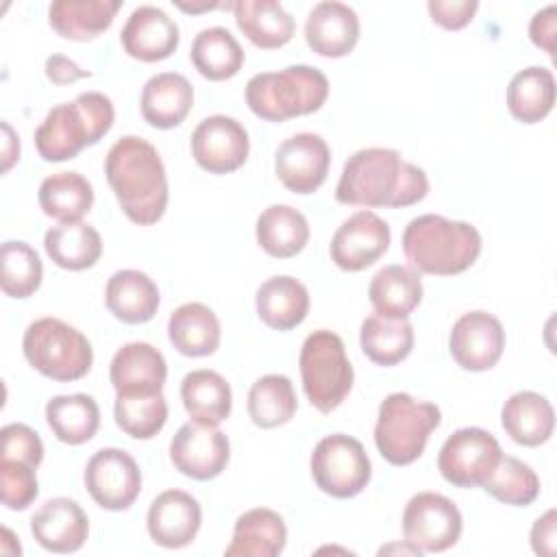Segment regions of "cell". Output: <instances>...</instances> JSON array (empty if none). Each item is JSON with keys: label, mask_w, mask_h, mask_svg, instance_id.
Returning a JSON list of instances; mask_svg holds the SVG:
<instances>
[{"label": "cell", "mask_w": 557, "mask_h": 557, "mask_svg": "<svg viewBox=\"0 0 557 557\" xmlns=\"http://www.w3.org/2000/svg\"><path fill=\"white\" fill-rule=\"evenodd\" d=\"M113 416L117 426L126 435L135 440H150L165 426L168 400L163 392L117 394L113 405Z\"/></svg>", "instance_id": "60d3db41"}, {"label": "cell", "mask_w": 557, "mask_h": 557, "mask_svg": "<svg viewBox=\"0 0 557 557\" xmlns=\"http://www.w3.org/2000/svg\"><path fill=\"white\" fill-rule=\"evenodd\" d=\"M248 131L228 115H209L191 133V154L209 174L239 170L248 159Z\"/></svg>", "instance_id": "9a60e30c"}, {"label": "cell", "mask_w": 557, "mask_h": 557, "mask_svg": "<svg viewBox=\"0 0 557 557\" xmlns=\"http://www.w3.org/2000/svg\"><path fill=\"white\" fill-rule=\"evenodd\" d=\"M257 244L276 259L298 255L309 242L307 218L289 205H270L261 211L255 226Z\"/></svg>", "instance_id": "d6a6232c"}, {"label": "cell", "mask_w": 557, "mask_h": 557, "mask_svg": "<svg viewBox=\"0 0 557 557\" xmlns=\"http://www.w3.org/2000/svg\"><path fill=\"white\" fill-rule=\"evenodd\" d=\"M429 15L435 24L446 30H459L474 17L479 2L476 0H429Z\"/></svg>", "instance_id": "bcb514c9"}, {"label": "cell", "mask_w": 557, "mask_h": 557, "mask_svg": "<svg viewBox=\"0 0 557 557\" xmlns=\"http://www.w3.org/2000/svg\"><path fill=\"white\" fill-rule=\"evenodd\" d=\"M189 59L205 78L226 81L242 70L246 57L228 28L209 26L194 37Z\"/></svg>", "instance_id": "74e56055"}, {"label": "cell", "mask_w": 557, "mask_h": 557, "mask_svg": "<svg viewBox=\"0 0 557 557\" xmlns=\"http://www.w3.org/2000/svg\"><path fill=\"white\" fill-rule=\"evenodd\" d=\"M115 109L109 96L83 91L46 113L35 131V148L44 161L74 159L85 146L98 144L111 131Z\"/></svg>", "instance_id": "277c9868"}, {"label": "cell", "mask_w": 557, "mask_h": 557, "mask_svg": "<svg viewBox=\"0 0 557 557\" xmlns=\"http://www.w3.org/2000/svg\"><path fill=\"white\" fill-rule=\"evenodd\" d=\"M202 524L200 503L183 490L161 492L148 507L146 527L154 544L163 548H183L191 544Z\"/></svg>", "instance_id": "ac0fdd59"}, {"label": "cell", "mask_w": 557, "mask_h": 557, "mask_svg": "<svg viewBox=\"0 0 557 557\" xmlns=\"http://www.w3.org/2000/svg\"><path fill=\"white\" fill-rule=\"evenodd\" d=\"M505 433L520 446H540L550 440L555 429V411L546 396L537 392L511 394L500 411Z\"/></svg>", "instance_id": "4316f807"}, {"label": "cell", "mask_w": 557, "mask_h": 557, "mask_svg": "<svg viewBox=\"0 0 557 557\" xmlns=\"http://www.w3.org/2000/svg\"><path fill=\"white\" fill-rule=\"evenodd\" d=\"M557 516L555 509H548L542 518H537L531 527V546L533 553L550 557L555 553V540H557Z\"/></svg>", "instance_id": "c3c4849f"}, {"label": "cell", "mask_w": 557, "mask_h": 557, "mask_svg": "<svg viewBox=\"0 0 557 557\" xmlns=\"http://www.w3.org/2000/svg\"><path fill=\"white\" fill-rule=\"evenodd\" d=\"M228 437L211 424L187 422L170 442V461L181 474L196 481L220 476L228 463Z\"/></svg>", "instance_id": "5bb4252c"}, {"label": "cell", "mask_w": 557, "mask_h": 557, "mask_svg": "<svg viewBox=\"0 0 557 557\" xmlns=\"http://www.w3.org/2000/svg\"><path fill=\"white\" fill-rule=\"evenodd\" d=\"M39 494L35 468L17 461L0 457V498L9 509H26Z\"/></svg>", "instance_id": "ee69618b"}, {"label": "cell", "mask_w": 557, "mask_h": 557, "mask_svg": "<svg viewBox=\"0 0 557 557\" xmlns=\"http://www.w3.org/2000/svg\"><path fill=\"white\" fill-rule=\"evenodd\" d=\"M329 96V78L311 65L261 72L246 83L248 109L268 122H285L318 111Z\"/></svg>", "instance_id": "5b68a950"}, {"label": "cell", "mask_w": 557, "mask_h": 557, "mask_svg": "<svg viewBox=\"0 0 557 557\" xmlns=\"http://www.w3.org/2000/svg\"><path fill=\"white\" fill-rule=\"evenodd\" d=\"M22 350L37 372L61 383L83 379L94 363L89 339L59 318L30 322L22 337Z\"/></svg>", "instance_id": "52a82bcc"}, {"label": "cell", "mask_w": 557, "mask_h": 557, "mask_svg": "<svg viewBox=\"0 0 557 557\" xmlns=\"http://www.w3.org/2000/svg\"><path fill=\"white\" fill-rule=\"evenodd\" d=\"M259 320L274 331L296 329L309 313L307 287L287 274L263 281L255 296Z\"/></svg>", "instance_id": "484cf974"}, {"label": "cell", "mask_w": 557, "mask_h": 557, "mask_svg": "<svg viewBox=\"0 0 557 557\" xmlns=\"http://www.w3.org/2000/svg\"><path fill=\"white\" fill-rule=\"evenodd\" d=\"M46 255L63 270H87L102 255V237L87 222H61L44 235Z\"/></svg>", "instance_id": "836d02e7"}, {"label": "cell", "mask_w": 557, "mask_h": 557, "mask_svg": "<svg viewBox=\"0 0 557 557\" xmlns=\"http://www.w3.org/2000/svg\"><path fill=\"white\" fill-rule=\"evenodd\" d=\"M481 246L476 226L435 213L413 218L403 233L405 257L422 274H461L479 259Z\"/></svg>", "instance_id": "3957f363"}, {"label": "cell", "mask_w": 557, "mask_h": 557, "mask_svg": "<svg viewBox=\"0 0 557 557\" xmlns=\"http://www.w3.org/2000/svg\"><path fill=\"white\" fill-rule=\"evenodd\" d=\"M463 518L457 505L437 492H418L403 511V537L420 553H444L457 544Z\"/></svg>", "instance_id": "30bf717a"}, {"label": "cell", "mask_w": 557, "mask_h": 557, "mask_svg": "<svg viewBox=\"0 0 557 557\" xmlns=\"http://www.w3.org/2000/svg\"><path fill=\"white\" fill-rule=\"evenodd\" d=\"M500 455V444L490 431L463 426L442 444L437 470L455 487H476L492 474Z\"/></svg>", "instance_id": "8fae6325"}, {"label": "cell", "mask_w": 557, "mask_h": 557, "mask_svg": "<svg viewBox=\"0 0 557 557\" xmlns=\"http://www.w3.org/2000/svg\"><path fill=\"white\" fill-rule=\"evenodd\" d=\"M413 339V326L407 318H383L372 313L361 322L359 331L363 355L379 366H396L407 359Z\"/></svg>", "instance_id": "8d00e7d4"}, {"label": "cell", "mask_w": 557, "mask_h": 557, "mask_svg": "<svg viewBox=\"0 0 557 557\" xmlns=\"http://www.w3.org/2000/svg\"><path fill=\"white\" fill-rule=\"evenodd\" d=\"M120 41L128 57L154 63L168 59L178 48L181 30L163 9L141 4L128 15L120 33Z\"/></svg>", "instance_id": "d6986e66"}, {"label": "cell", "mask_w": 557, "mask_h": 557, "mask_svg": "<svg viewBox=\"0 0 557 557\" xmlns=\"http://www.w3.org/2000/svg\"><path fill=\"white\" fill-rule=\"evenodd\" d=\"M440 422L442 411L437 405L394 392L379 405L374 444L392 466H409L424 453L429 435Z\"/></svg>", "instance_id": "8992f818"}, {"label": "cell", "mask_w": 557, "mask_h": 557, "mask_svg": "<svg viewBox=\"0 0 557 557\" xmlns=\"http://www.w3.org/2000/svg\"><path fill=\"white\" fill-rule=\"evenodd\" d=\"M0 287L11 298H28L41 285V259L26 242H4L0 248Z\"/></svg>", "instance_id": "b9f144b4"}, {"label": "cell", "mask_w": 557, "mask_h": 557, "mask_svg": "<svg viewBox=\"0 0 557 557\" xmlns=\"http://www.w3.org/2000/svg\"><path fill=\"white\" fill-rule=\"evenodd\" d=\"M2 457L4 459H17L33 468H37L44 459V444L37 431L22 422H11L2 426Z\"/></svg>", "instance_id": "f6af8a7d"}, {"label": "cell", "mask_w": 557, "mask_h": 557, "mask_svg": "<svg viewBox=\"0 0 557 557\" xmlns=\"http://www.w3.org/2000/svg\"><path fill=\"white\" fill-rule=\"evenodd\" d=\"M85 487L102 509L124 511L141 492V470L126 450L100 448L85 466Z\"/></svg>", "instance_id": "7c38bea8"}, {"label": "cell", "mask_w": 557, "mask_h": 557, "mask_svg": "<svg viewBox=\"0 0 557 557\" xmlns=\"http://www.w3.org/2000/svg\"><path fill=\"white\" fill-rule=\"evenodd\" d=\"M302 389L320 413L337 409L352 389L355 372L337 333L320 329L307 335L298 357Z\"/></svg>", "instance_id": "ba28073f"}, {"label": "cell", "mask_w": 557, "mask_h": 557, "mask_svg": "<svg viewBox=\"0 0 557 557\" xmlns=\"http://www.w3.org/2000/svg\"><path fill=\"white\" fill-rule=\"evenodd\" d=\"M168 337L185 357H207L220 346V320L202 302H185L170 313Z\"/></svg>", "instance_id": "f546056e"}, {"label": "cell", "mask_w": 557, "mask_h": 557, "mask_svg": "<svg viewBox=\"0 0 557 557\" xmlns=\"http://www.w3.org/2000/svg\"><path fill=\"white\" fill-rule=\"evenodd\" d=\"M305 39L320 57H346L359 41V15L337 0L318 2L307 15Z\"/></svg>", "instance_id": "44dd1931"}, {"label": "cell", "mask_w": 557, "mask_h": 557, "mask_svg": "<svg viewBox=\"0 0 557 557\" xmlns=\"http://www.w3.org/2000/svg\"><path fill=\"white\" fill-rule=\"evenodd\" d=\"M481 487L505 505L527 507L540 496V476L529 463L511 455H500L496 468Z\"/></svg>", "instance_id": "7bdbcfd3"}, {"label": "cell", "mask_w": 557, "mask_h": 557, "mask_svg": "<svg viewBox=\"0 0 557 557\" xmlns=\"http://www.w3.org/2000/svg\"><path fill=\"white\" fill-rule=\"evenodd\" d=\"M107 309L126 324H144L154 318L161 296L154 281L139 270H117L104 287Z\"/></svg>", "instance_id": "d4e9b609"}, {"label": "cell", "mask_w": 557, "mask_h": 557, "mask_svg": "<svg viewBox=\"0 0 557 557\" xmlns=\"http://www.w3.org/2000/svg\"><path fill=\"white\" fill-rule=\"evenodd\" d=\"M448 350L463 370H490L505 350V329L500 320L487 311H468L453 324Z\"/></svg>", "instance_id": "2e32d148"}, {"label": "cell", "mask_w": 557, "mask_h": 557, "mask_svg": "<svg viewBox=\"0 0 557 557\" xmlns=\"http://www.w3.org/2000/svg\"><path fill=\"white\" fill-rule=\"evenodd\" d=\"M39 207L59 222H78L94 205V187L78 172H57L39 185Z\"/></svg>", "instance_id": "f35d334b"}, {"label": "cell", "mask_w": 557, "mask_h": 557, "mask_svg": "<svg viewBox=\"0 0 557 557\" xmlns=\"http://www.w3.org/2000/svg\"><path fill=\"white\" fill-rule=\"evenodd\" d=\"M555 104V76L548 67L531 65L516 72L507 85V109L522 124L544 120Z\"/></svg>", "instance_id": "e575fe53"}, {"label": "cell", "mask_w": 557, "mask_h": 557, "mask_svg": "<svg viewBox=\"0 0 557 557\" xmlns=\"http://www.w3.org/2000/svg\"><path fill=\"white\" fill-rule=\"evenodd\" d=\"M46 422L59 442L78 446L96 435L100 426V409L87 394L52 396L46 403Z\"/></svg>", "instance_id": "d590c367"}, {"label": "cell", "mask_w": 557, "mask_h": 557, "mask_svg": "<svg viewBox=\"0 0 557 557\" xmlns=\"http://www.w3.org/2000/svg\"><path fill=\"white\" fill-rule=\"evenodd\" d=\"M329 165L331 148L318 133H296L274 154V172L294 194H313L326 181Z\"/></svg>", "instance_id": "e0dca14e"}, {"label": "cell", "mask_w": 557, "mask_h": 557, "mask_svg": "<svg viewBox=\"0 0 557 557\" xmlns=\"http://www.w3.org/2000/svg\"><path fill=\"white\" fill-rule=\"evenodd\" d=\"M120 7V0H57L48 9V22L65 39L89 41L113 24Z\"/></svg>", "instance_id": "83f0119b"}, {"label": "cell", "mask_w": 557, "mask_h": 557, "mask_svg": "<svg viewBox=\"0 0 557 557\" xmlns=\"http://www.w3.org/2000/svg\"><path fill=\"white\" fill-rule=\"evenodd\" d=\"M298 409L292 381L285 374H265L248 392V416L261 429L287 424Z\"/></svg>", "instance_id": "ab89813d"}, {"label": "cell", "mask_w": 557, "mask_h": 557, "mask_svg": "<svg viewBox=\"0 0 557 557\" xmlns=\"http://www.w3.org/2000/svg\"><path fill=\"white\" fill-rule=\"evenodd\" d=\"M181 400L194 422L218 426L233 407V394L226 379L215 370H191L181 383Z\"/></svg>", "instance_id": "1f68e13d"}, {"label": "cell", "mask_w": 557, "mask_h": 557, "mask_svg": "<svg viewBox=\"0 0 557 557\" xmlns=\"http://www.w3.org/2000/svg\"><path fill=\"white\" fill-rule=\"evenodd\" d=\"M420 274L400 263L383 265L368 285L374 311L383 318H407L422 300Z\"/></svg>", "instance_id": "f1b7e54d"}, {"label": "cell", "mask_w": 557, "mask_h": 557, "mask_svg": "<svg viewBox=\"0 0 557 557\" xmlns=\"http://www.w3.org/2000/svg\"><path fill=\"white\" fill-rule=\"evenodd\" d=\"M237 28L263 50L285 46L296 30L294 17L274 0H239L233 2Z\"/></svg>", "instance_id": "4dcf8cb0"}, {"label": "cell", "mask_w": 557, "mask_h": 557, "mask_svg": "<svg viewBox=\"0 0 557 557\" xmlns=\"http://www.w3.org/2000/svg\"><path fill=\"white\" fill-rule=\"evenodd\" d=\"M429 194L426 172L394 148H361L348 157L335 200L352 207H411Z\"/></svg>", "instance_id": "6da1fadb"}, {"label": "cell", "mask_w": 557, "mask_h": 557, "mask_svg": "<svg viewBox=\"0 0 557 557\" xmlns=\"http://www.w3.org/2000/svg\"><path fill=\"white\" fill-rule=\"evenodd\" d=\"M109 379L115 394H154L168 379L163 355L148 342H128L111 359Z\"/></svg>", "instance_id": "7402d4cb"}, {"label": "cell", "mask_w": 557, "mask_h": 557, "mask_svg": "<svg viewBox=\"0 0 557 557\" xmlns=\"http://www.w3.org/2000/svg\"><path fill=\"white\" fill-rule=\"evenodd\" d=\"M194 104L191 83L176 72H159L150 76L141 89L139 109L144 120L154 128L178 126Z\"/></svg>", "instance_id": "603a6c76"}, {"label": "cell", "mask_w": 557, "mask_h": 557, "mask_svg": "<svg viewBox=\"0 0 557 557\" xmlns=\"http://www.w3.org/2000/svg\"><path fill=\"white\" fill-rule=\"evenodd\" d=\"M46 76L54 85H67V83H74L78 78L91 76V72L78 67L72 59H67L63 54H52V57L46 59Z\"/></svg>", "instance_id": "681fc988"}, {"label": "cell", "mask_w": 557, "mask_h": 557, "mask_svg": "<svg viewBox=\"0 0 557 557\" xmlns=\"http://www.w3.org/2000/svg\"><path fill=\"white\" fill-rule=\"evenodd\" d=\"M30 533L50 553H76L89 535V520L76 500L57 496L33 513Z\"/></svg>", "instance_id": "ffe728a7"}, {"label": "cell", "mask_w": 557, "mask_h": 557, "mask_svg": "<svg viewBox=\"0 0 557 557\" xmlns=\"http://www.w3.org/2000/svg\"><path fill=\"white\" fill-rule=\"evenodd\" d=\"M555 33H557V7L548 4L531 17L529 37L537 48H542L548 57H553L555 54Z\"/></svg>", "instance_id": "7dc6e473"}, {"label": "cell", "mask_w": 557, "mask_h": 557, "mask_svg": "<svg viewBox=\"0 0 557 557\" xmlns=\"http://www.w3.org/2000/svg\"><path fill=\"white\" fill-rule=\"evenodd\" d=\"M2 133H4V141H2V168L4 172L11 170V165L20 159V137L15 135V131L2 122Z\"/></svg>", "instance_id": "f907efd6"}, {"label": "cell", "mask_w": 557, "mask_h": 557, "mask_svg": "<svg viewBox=\"0 0 557 557\" xmlns=\"http://www.w3.org/2000/svg\"><path fill=\"white\" fill-rule=\"evenodd\" d=\"M311 476L324 494L352 498L370 483L372 463L359 440L346 433H331L311 453Z\"/></svg>", "instance_id": "9c48e42d"}, {"label": "cell", "mask_w": 557, "mask_h": 557, "mask_svg": "<svg viewBox=\"0 0 557 557\" xmlns=\"http://www.w3.org/2000/svg\"><path fill=\"white\" fill-rule=\"evenodd\" d=\"M104 174L124 215L148 226L163 218L168 207V176L157 148L137 137L124 135L104 157Z\"/></svg>", "instance_id": "7a4b0ae2"}, {"label": "cell", "mask_w": 557, "mask_h": 557, "mask_svg": "<svg viewBox=\"0 0 557 557\" xmlns=\"http://www.w3.org/2000/svg\"><path fill=\"white\" fill-rule=\"evenodd\" d=\"M287 542L283 518L268 507L244 511L233 527V540L224 548L226 557H276Z\"/></svg>", "instance_id": "cb8c5ba5"}, {"label": "cell", "mask_w": 557, "mask_h": 557, "mask_svg": "<svg viewBox=\"0 0 557 557\" xmlns=\"http://www.w3.org/2000/svg\"><path fill=\"white\" fill-rule=\"evenodd\" d=\"M392 242L389 226L374 211L361 209L339 224L329 252L331 261L344 272H361L379 261Z\"/></svg>", "instance_id": "4fadbf2b"}, {"label": "cell", "mask_w": 557, "mask_h": 557, "mask_svg": "<svg viewBox=\"0 0 557 557\" xmlns=\"http://www.w3.org/2000/svg\"><path fill=\"white\" fill-rule=\"evenodd\" d=\"M178 9H183V11H191V13H196V11H207V9H215V7H220L218 2H205V4H183V2H178L176 4Z\"/></svg>", "instance_id": "816d5d0a"}]
</instances>
